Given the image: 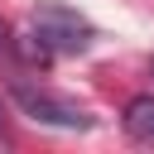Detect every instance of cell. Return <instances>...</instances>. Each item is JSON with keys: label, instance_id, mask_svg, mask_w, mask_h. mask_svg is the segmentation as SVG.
Masks as SVG:
<instances>
[{"label": "cell", "instance_id": "6da1fadb", "mask_svg": "<svg viewBox=\"0 0 154 154\" xmlns=\"http://www.w3.org/2000/svg\"><path fill=\"white\" fill-rule=\"evenodd\" d=\"M10 101H14L29 120H38V125H53V130H91V116H87L77 101H67V96H58V91H48V87L10 82Z\"/></svg>", "mask_w": 154, "mask_h": 154}, {"label": "cell", "instance_id": "7a4b0ae2", "mask_svg": "<svg viewBox=\"0 0 154 154\" xmlns=\"http://www.w3.org/2000/svg\"><path fill=\"white\" fill-rule=\"evenodd\" d=\"M34 34H38L53 53H87L91 38H96V29H91L77 10H67V5H58V0H38V5H34Z\"/></svg>", "mask_w": 154, "mask_h": 154}, {"label": "cell", "instance_id": "3957f363", "mask_svg": "<svg viewBox=\"0 0 154 154\" xmlns=\"http://www.w3.org/2000/svg\"><path fill=\"white\" fill-rule=\"evenodd\" d=\"M125 135L140 144H154V96H135L125 106Z\"/></svg>", "mask_w": 154, "mask_h": 154}, {"label": "cell", "instance_id": "277c9868", "mask_svg": "<svg viewBox=\"0 0 154 154\" xmlns=\"http://www.w3.org/2000/svg\"><path fill=\"white\" fill-rule=\"evenodd\" d=\"M14 53H19L24 63H38V67H48V63H53V48H48V43H43V38H38L34 29L14 38Z\"/></svg>", "mask_w": 154, "mask_h": 154}, {"label": "cell", "instance_id": "5b68a950", "mask_svg": "<svg viewBox=\"0 0 154 154\" xmlns=\"http://www.w3.org/2000/svg\"><path fill=\"white\" fill-rule=\"evenodd\" d=\"M14 53V34H10V24L0 19V58H10Z\"/></svg>", "mask_w": 154, "mask_h": 154}, {"label": "cell", "instance_id": "8992f818", "mask_svg": "<svg viewBox=\"0 0 154 154\" xmlns=\"http://www.w3.org/2000/svg\"><path fill=\"white\" fill-rule=\"evenodd\" d=\"M149 77H154V63H149Z\"/></svg>", "mask_w": 154, "mask_h": 154}, {"label": "cell", "instance_id": "52a82bcc", "mask_svg": "<svg viewBox=\"0 0 154 154\" xmlns=\"http://www.w3.org/2000/svg\"><path fill=\"white\" fill-rule=\"evenodd\" d=\"M0 130H5V116H0Z\"/></svg>", "mask_w": 154, "mask_h": 154}]
</instances>
